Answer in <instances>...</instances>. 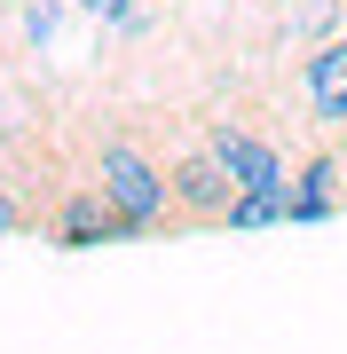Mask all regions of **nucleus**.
Segmentation results:
<instances>
[{
	"mask_svg": "<svg viewBox=\"0 0 347 354\" xmlns=\"http://www.w3.org/2000/svg\"><path fill=\"white\" fill-rule=\"evenodd\" d=\"M87 181L103 189V205L134 228V236H158V228H174L166 158H150L134 134H95V150H87Z\"/></svg>",
	"mask_w": 347,
	"mask_h": 354,
	"instance_id": "1",
	"label": "nucleus"
},
{
	"mask_svg": "<svg viewBox=\"0 0 347 354\" xmlns=\"http://www.w3.org/2000/svg\"><path fill=\"white\" fill-rule=\"evenodd\" d=\"M197 142L213 150V165L237 181L244 197H284V189H292V158H284V142H276V134H260L253 118H229V111H213Z\"/></svg>",
	"mask_w": 347,
	"mask_h": 354,
	"instance_id": "2",
	"label": "nucleus"
},
{
	"mask_svg": "<svg viewBox=\"0 0 347 354\" xmlns=\"http://www.w3.org/2000/svg\"><path fill=\"white\" fill-rule=\"evenodd\" d=\"M166 197H174V236H197V228H229V205L244 189L213 165L206 142H181L166 158Z\"/></svg>",
	"mask_w": 347,
	"mask_h": 354,
	"instance_id": "3",
	"label": "nucleus"
},
{
	"mask_svg": "<svg viewBox=\"0 0 347 354\" xmlns=\"http://www.w3.org/2000/svg\"><path fill=\"white\" fill-rule=\"evenodd\" d=\"M39 228H48V244H64V252H95V244H134V228L103 205V189L95 181H64V189L48 197V213H39Z\"/></svg>",
	"mask_w": 347,
	"mask_h": 354,
	"instance_id": "4",
	"label": "nucleus"
},
{
	"mask_svg": "<svg viewBox=\"0 0 347 354\" xmlns=\"http://www.w3.org/2000/svg\"><path fill=\"white\" fill-rule=\"evenodd\" d=\"M332 213H347V150H339V142H316V150L292 165L284 221H292V228H308V221H332Z\"/></svg>",
	"mask_w": 347,
	"mask_h": 354,
	"instance_id": "5",
	"label": "nucleus"
},
{
	"mask_svg": "<svg viewBox=\"0 0 347 354\" xmlns=\"http://www.w3.org/2000/svg\"><path fill=\"white\" fill-rule=\"evenodd\" d=\"M300 111H308L316 134H339L347 127V32L300 55Z\"/></svg>",
	"mask_w": 347,
	"mask_h": 354,
	"instance_id": "6",
	"label": "nucleus"
},
{
	"mask_svg": "<svg viewBox=\"0 0 347 354\" xmlns=\"http://www.w3.org/2000/svg\"><path fill=\"white\" fill-rule=\"evenodd\" d=\"M244 228H292V221H284V197H237L221 236H244Z\"/></svg>",
	"mask_w": 347,
	"mask_h": 354,
	"instance_id": "7",
	"label": "nucleus"
},
{
	"mask_svg": "<svg viewBox=\"0 0 347 354\" xmlns=\"http://www.w3.org/2000/svg\"><path fill=\"white\" fill-rule=\"evenodd\" d=\"M71 8H79V16H95V24H111V32H142V24H150L134 0H71Z\"/></svg>",
	"mask_w": 347,
	"mask_h": 354,
	"instance_id": "8",
	"label": "nucleus"
},
{
	"mask_svg": "<svg viewBox=\"0 0 347 354\" xmlns=\"http://www.w3.org/2000/svg\"><path fill=\"white\" fill-rule=\"evenodd\" d=\"M32 221H39V213H32V205H24V197H16V181H8V174H0V244H8V236H16V228H32Z\"/></svg>",
	"mask_w": 347,
	"mask_h": 354,
	"instance_id": "9",
	"label": "nucleus"
},
{
	"mask_svg": "<svg viewBox=\"0 0 347 354\" xmlns=\"http://www.w3.org/2000/svg\"><path fill=\"white\" fill-rule=\"evenodd\" d=\"M339 16H347V0H339Z\"/></svg>",
	"mask_w": 347,
	"mask_h": 354,
	"instance_id": "10",
	"label": "nucleus"
}]
</instances>
